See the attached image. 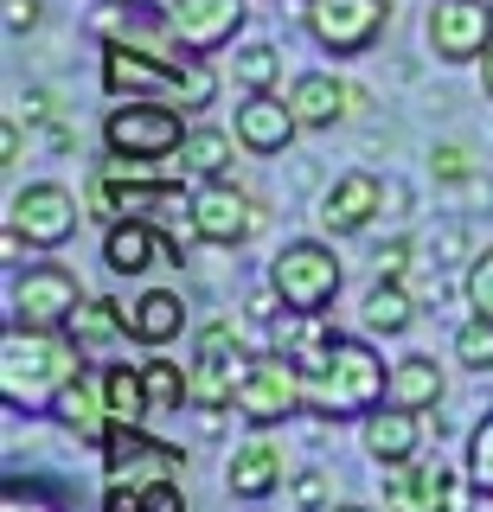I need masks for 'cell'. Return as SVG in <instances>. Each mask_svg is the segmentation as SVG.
<instances>
[{"mask_svg": "<svg viewBox=\"0 0 493 512\" xmlns=\"http://www.w3.org/2000/svg\"><path fill=\"white\" fill-rule=\"evenodd\" d=\"M378 404H391V372L385 359H378L365 340H353V333H333L327 359L308 372V410L327 416V423H365Z\"/></svg>", "mask_w": 493, "mask_h": 512, "instance_id": "6da1fadb", "label": "cell"}, {"mask_svg": "<svg viewBox=\"0 0 493 512\" xmlns=\"http://www.w3.org/2000/svg\"><path fill=\"white\" fill-rule=\"evenodd\" d=\"M84 372V346L71 333H33V327H7L0 340V397L13 410H39L58 404V391Z\"/></svg>", "mask_w": 493, "mask_h": 512, "instance_id": "7a4b0ae2", "label": "cell"}, {"mask_svg": "<svg viewBox=\"0 0 493 512\" xmlns=\"http://www.w3.org/2000/svg\"><path fill=\"white\" fill-rule=\"evenodd\" d=\"M180 116H186V109L161 103V96H129V103H116V109L103 116V141H109V154H135V160H180L186 135H193V128H186Z\"/></svg>", "mask_w": 493, "mask_h": 512, "instance_id": "3957f363", "label": "cell"}, {"mask_svg": "<svg viewBox=\"0 0 493 512\" xmlns=\"http://www.w3.org/2000/svg\"><path fill=\"white\" fill-rule=\"evenodd\" d=\"M340 282H346V269L321 237H301V244H282L269 256V288H276V301L289 314H321L340 295Z\"/></svg>", "mask_w": 493, "mask_h": 512, "instance_id": "277c9868", "label": "cell"}, {"mask_svg": "<svg viewBox=\"0 0 493 512\" xmlns=\"http://www.w3.org/2000/svg\"><path fill=\"white\" fill-rule=\"evenodd\" d=\"M7 308H13L7 327L65 333L71 314L84 308V288H77V276H71L65 263H26L20 276H13V288H7Z\"/></svg>", "mask_w": 493, "mask_h": 512, "instance_id": "5b68a950", "label": "cell"}, {"mask_svg": "<svg viewBox=\"0 0 493 512\" xmlns=\"http://www.w3.org/2000/svg\"><path fill=\"white\" fill-rule=\"evenodd\" d=\"M244 423H282V416H295V410H308V372L289 359V352H263V359H250V372L244 384H237V404H231Z\"/></svg>", "mask_w": 493, "mask_h": 512, "instance_id": "8992f818", "label": "cell"}, {"mask_svg": "<svg viewBox=\"0 0 493 512\" xmlns=\"http://www.w3.org/2000/svg\"><path fill=\"white\" fill-rule=\"evenodd\" d=\"M314 45L333 58H359L378 45V32L391 26V0H301Z\"/></svg>", "mask_w": 493, "mask_h": 512, "instance_id": "52a82bcc", "label": "cell"}, {"mask_svg": "<svg viewBox=\"0 0 493 512\" xmlns=\"http://www.w3.org/2000/svg\"><path fill=\"white\" fill-rule=\"evenodd\" d=\"M7 205H13L7 224H13V231H26V244H33V250H58V244H71L77 218H84L77 192H71V186H58V180H33V186H20Z\"/></svg>", "mask_w": 493, "mask_h": 512, "instance_id": "ba28073f", "label": "cell"}, {"mask_svg": "<svg viewBox=\"0 0 493 512\" xmlns=\"http://www.w3.org/2000/svg\"><path fill=\"white\" fill-rule=\"evenodd\" d=\"M186 224H193V237L199 244H212V250H237V244H250L257 237V199L250 192H237L225 180H212V186H199L193 192V212H186Z\"/></svg>", "mask_w": 493, "mask_h": 512, "instance_id": "9c48e42d", "label": "cell"}, {"mask_svg": "<svg viewBox=\"0 0 493 512\" xmlns=\"http://www.w3.org/2000/svg\"><path fill=\"white\" fill-rule=\"evenodd\" d=\"M161 20H167L173 39H180V52L212 58L218 45H231L237 32H244V20H250V0H173Z\"/></svg>", "mask_w": 493, "mask_h": 512, "instance_id": "30bf717a", "label": "cell"}, {"mask_svg": "<svg viewBox=\"0 0 493 512\" xmlns=\"http://www.w3.org/2000/svg\"><path fill=\"white\" fill-rule=\"evenodd\" d=\"M180 468H186V455L173 442H154L148 429H109V442H103L109 487H148V480H173Z\"/></svg>", "mask_w": 493, "mask_h": 512, "instance_id": "8fae6325", "label": "cell"}, {"mask_svg": "<svg viewBox=\"0 0 493 512\" xmlns=\"http://www.w3.org/2000/svg\"><path fill=\"white\" fill-rule=\"evenodd\" d=\"M493 45V7L487 0H436L429 7V52L442 64H474Z\"/></svg>", "mask_w": 493, "mask_h": 512, "instance_id": "7c38bea8", "label": "cell"}, {"mask_svg": "<svg viewBox=\"0 0 493 512\" xmlns=\"http://www.w3.org/2000/svg\"><path fill=\"white\" fill-rule=\"evenodd\" d=\"M180 58H186V52H180ZM180 58L148 52V45H135V39H109V45H103V90H109V96H161V103H167Z\"/></svg>", "mask_w": 493, "mask_h": 512, "instance_id": "4fadbf2b", "label": "cell"}, {"mask_svg": "<svg viewBox=\"0 0 493 512\" xmlns=\"http://www.w3.org/2000/svg\"><path fill=\"white\" fill-rule=\"evenodd\" d=\"M385 506L391 512H461L468 487L442 461H404V468H385Z\"/></svg>", "mask_w": 493, "mask_h": 512, "instance_id": "5bb4252c", "label": "cell"}, {"mask_svg": "<svg viewBox=\"0 0 493 512\" xmlns=\"http://www.w3.org/2000/svg\"><path fill=\"white\" fill-rule=\"evenodd\" d=\"M295 128L301 122H295L289 96H276V90H250L244 103H237V116H231V135H237L244 154H289Z\"/></svg>", "mask_w": 493, "mask_h": 512, "instance_id": "9a60e30c", "label": "cell"}, {"mask_svg": "<svg viewBox=\"0 0 493 512\" xmlns=\"http://www.w3.org/2000/svg\"><path fill=\"white\" fill-rule=\"evenodd\" d=\"M378 212H385V180H372V173H340V180L327 186V199H321V231L327 237H353Z\"/></svg>", "mask_w": 493, "mask_h": 512, "instance_id": "2e32d148", "label": "cell"}, {"mask_svg": "<svg viewBox=\"0 0 493 512\" xmlns=\"http://www.w3.org/2000/svg\"><path fill=\"white\" fill-rule=\"evenodd\" d=\"M52 410H58V423H65L77 442H109V429H116V423H109L103 372H90V365L65 384V391H58V404H52Z\"/></svg>", "mask_w": 493, "mask_h": 512, "instance_id": "e0dca14e", "label": "cell"}, {"mask_svg": "<svg viewBox=\"0 0 493 512\" xmlns=\"http://www.w3.org/2000/svg\"><path fill=\"white\" fill-rule=\"evenodd\" d=\"M359 436H365V455H372L378 468H404V461L417 455V442H423V416L404 410V404H385V410H372L359 423Z\"/></svg>", "mask_w": 493, "mask_h": 512, "instance_id": "ac0fdd59", "label": "cell"}, {"mask_svg": "<svg viewBox=\"0 0 493 512\" xmlns=\"http://www.w3.org/2000/svg\"><path fill=\"white\" fill-rule=\"evenodd\" d=\"M103 263L116 276H148L154 263H167V231H154L148 218H116L103 237Z\"/></svg>", "mask_w": 493, "mask_h": 512, "instance_id": "d6986e66", "label": "cell"}, {"mask_svg": "<svg viewBox=\"0 0 493 512\" xmlns=\"http://www.w3.org/2000/svg\"><path fill=\"white\" fill-rule=\"evenodd\" d=\"M122 333L141 346H167L186 333V301L173 295V288H141V295L122 308Z\"/></svg>", "mask_w": 493, "mask_h": 512, "instance_id": "ffe728a7", "label": "cell"}, {"mask_svg": "<svg viewBox=\"0 0 493 512\" xmlns=\"http://www.w3.org/2000/svg\"><path fill=\"white\" fill-rule=\"evenodd\" d=\"M353 103H359V90L340 84L333 71H308V77H295V84H289V109H295L301 128H333Z\"/></svg>", "mask_w": 493, "mask_h": 512, "instance_id": "44dd1931", "label": "cell"}, {"mask_svg": "<svg viewBox=\"0 0 493 512\" xmlns=\"http://www.w3.org/2000/svg\"><path fill=\"white\" fill-rule=\"evenodd\" d=\"M225 487L237 493V500H263V493L282 487V448L269 436H250L231 448V468H225Z\"/></svg>", "mask_w": 493, "mask_h": 512, "instance_id": "7402d4cb", "label": "cell"}, {"mask_svg": "<svg viewBox=\"0 0 493 512\" xmlns=\"http://www.w3.org/2000/svg\"><path fill=\"white\" fill-rule=\"evenodd\" d=\"M103 391H109V423L116 429H148L154 397H148V372L141 365H103Z\"/></svg>", "mask_w": 493, "mask_h": 512, "instance_id": "603a6c76", "label": "cell"}, {"mask_svg": "<svg viewBox=\"0 0 493 512\" xmlns=\"http://www.w3.org/2000/svg\"><path fill=\"white\" fill-rule=\"evenodd\" d=\"M442 365L429 359V352H410V359H397L391 365V404H404V410H417V416H429L442 404Z\"/></svg>", "mask_w": 493, "mask_h": 512, "instance_id": "cb8c5ba5", "label": "cell"}, {"mask_svg": "<svg viewBox=\"0 0 493 512\" xmlns=\"http://www.w3.org/2000/svg\"><path fill=\"white\" fill-rule=\"evenodd\" d=\"M359 320H365V333H385L391 340V333H404L410 320H417V301H410V288L397 276H378L359 301Z\"/></svg>", "mask_w": 493, "mask_h": 512, "instance_id": "d4e9b609", "label": "cell"}, {"mask_svg": "<svg viewBox=\"0 0 493 512\" xmlns=\"http://www.w3.org/2000/svg\"><path fill=\"white\" fill-rule=\"evenodd\" d=\"M250 359H237V352H225V359H193V404L199 410H225L237 404V384H244Z\"/></svg>", "mask_w": 493, "mask_h": 512, "instance_id": "484cf974", "label": "cell"}, {"mask_svg": "<svg viewBox=\"0 0 493 512\" xmlns=\"http://www.w3.org/2000/svg\"><path fill=\"white\" fill-rule=\"evenodd\" d=\"M231 141L237 135H225V128H193V135H186V148H180V167L193 173V180H225L231 173Z\"/></svg>", "mask_w": 493, "mask_h": 512, "instance_id": "4316f807", "label": "cell"}, {"mask_svg": "<svg viewBox=\"0 0 493 512\" xmlns=\"http://www.w3.org/2000/svg\"><path fill=\"white\" fill-rule=\"evenodd\" d=\"M141 372H148V397H154V416L193 404V372H186L180 359H141Z\"/></svg>", "mask_w": 493, "mask_h": 512, "instance_id": "83f0119b", "label": "cell"}, {"mask_svg": "<svg viewBox=\"0 0 493 512\" xmlns=\"http://www.w3.org/2000/svg\"><path fill=\"white\" fill-rule=\"evenodd\" d=\"M212 96H218V71H212L205 58H193V52H186V58H180V71H173V90H167V103H173V109H205Z\"/></svg>", "mask_w": 493, "mask_h": 512, "instance_id": "f1b7e54d", "label": "cell"}, {"mask_svg": "<svg viewBox=\"0 0 493 512\" xmlns=\"http://www.w3.org/2000/svg\"><path fill=\"white\" fill-rule=\"evenodd\" d=\"M71 340L77 346H103V340H116L122 333V301H84V308L71 314Z\"/></svg>", "mask_w": 493, "mask_h": 512, "instance_id": "f546056e", "label": "cell"}, {"mask_svg": "<svg viewBox=\"0 0 493 512\" xmlns=\"http://www.w3.org/2000/svg\"><path fill=\"white\" fill-rule=\"evenodd\" d=\"M455 359L468 365V372H493V320L487 314H474V320L455 327Z\"/></svg>", "mask_w": 493, "mask_h": 512, "instance_id": "4dcf8cb0", "label": "cell"}, {"mask_svg": "<svg viewBox=\"0 0 493 512\" xmlns=\"http://www.w3.org/2000/svg\"><path fill=\"white\" fill-rule=\"evenodd\" d=\"M468 487L493 500V410L468 429Z\"/></svg>", "mask_w": 493, "mask_h": 512, "instance_id": "1f68e13d", "label": "cell"}, {"mask_svg": "<svg viewBox=\"0 0 493 512\" xmlns=\"http://www.w3.org/2000/svg\"><path fill=\"white\" fill-rule=\"evenodd\" d=\"M231 71L244 77L250 90H269V84L282 77V52H276V45H263V39H257V45H244V52L231 58Z\"/></svg>", "mask_w": 493, "mask_h": 512, "instance_id": "d6a6232c", "label": "cell"}, {"mask_svg": "<svg viewBox=\"0 0 493 512\" xmlns=\"http://www.w3.org/2000/svg\"><path fill=\"white\" fill-rule=\"evenodd\" d=\"M58 506L65 500L39 480H7V493H0V512H58Z\"/></svg>", "mask_w": 493, "mask_h": 512, "instance_id": "836d02e7", "label": "cell"}, {"mask_svg": "<svg viewBox=\"0 0 493 512\" xmlns=\"http://www.w3.org/2000/svg\"><path fill=\"white\" fill-rule=\"evenodd\" d=\"M468 308L493 320V244L474 250V263H468Z\"/></svg>", "mask_w": 493, "mask_h": 512, "instance_id": "e575fe53", "label": "cell"}, {"mask_svg": "<svg viewBox=\"0 0 493 512\" xmlns=\"http://www.w3.org/2000/svg\"><path fill=\"white\" fill-rule=\"evenodd\" d=\"M429 167H436V180H442V186H468V180H474L468 148H436V154H429Z\"/></svg>", "mask_w": 493, "mask_h": 512, "instance_id": "d590c367", "label": "cell"}, {"mask_svg": "<svg viewBox=\"0 0 493 512\" xmlns=\"http://www.w3.org/2000/svg\"><path fill=\"white\" fill-rule=\"evenodd\" d=\"M141 512H186L180 480H148V487H141Z\"/></svg>", "mask_w": 493, "mask_h": 512, "instance_id": "8d00e7d4", "label": "cell"}, {"mask_svg": "<svg viewBox=\"0 0 493 512\" xmlns=\"http://www.w3.org/2000/svg\"><path fill=\"white\" fill-rule=\"evenodd\" d=\"M295 506H301V512H327V474H321V468L295 474Z\"/></svg>", "mask_w": 493, "mask_h": 512, "instance_id": "74e56055", "label": "cell"}, {"mask_svg": "<svg viewBox=\"0 0 493 512\" xmlns=\"http://www.w3.org/2000/svg\"><path fill=\"white\" fill-rule=\"evenodd\" d=\"M225 352H237V327H231V320H218V327L199 333V359H225Z\"/></svg>", "mask_w": 493, "mask_h": 512, "instance_id": "f35d334b", "label": "cell"}, {"mask_svg": "<svg viewBox=\"0 0 493 512\" xmlns=\"http://www.w3.org/2000/svg\"><path fill=\"white\" fill-rule=\"evenodd\" d=\"M404 269H410V237H391V244H378V276H397V282H404Z\"/></svg>", "mask_w": 493, "mask_h": 512, "instance_id": "ab89813d", "label": "cell"}, {"mask_svg": "<svg viewBox=\"0 0 493 512\" xmlns=\"http://www.w3.org/2000/svg\"><path fill=\"white\" fill-rule=\"evenodd\" d=\"M13 116H26V122H52V116H58V96H52V90H26Z\"/></svg>", "mask_w": 493, "mask_h": 512, "instance_id": "60d3db41", "label": "cell"}, {"mask_svg": "<svg viewBox=\"0 0 493 512\" xmlns=\"http://www.w3.org/2000/svg\"><path fill=\"white\" fill-rule=\"evenodd\" d=\"M455 256H468V224H442L436 231V263H455Z\"/></svg>", "mask_w": 493, "mask_h": 512, "instance_id": "b9f144b4", "label": "cell"}, {"mask_svg": "<svg viewBox=\"0 0 493 512\" xmlns=\"http://www.w3.org/2000/svg\"><path fill=\"white\" fill-rule=\"evenodd\" d=\"M39 26V0H7V32L20 39V32Z\"/></svg>", "mask_w": 493, "mask_h": 512, "instance_id": "7bdbcfd3", "label": "cell"}, {"mask_svg": "<svg viewBox=\"0 0 493 512\" xmlns=\"http://www.w3.org/2000/svg\"><path fill=\"white\" fill-rule=\"evenodd\" d=\"M26 250H33V244H26V231H13V224H7V231H0V263L20 269V263H26Z\"/></svg>", "mask_w": 493, "mask_h": 512, "instance_id": "ee69618b", "label": "cell"}, {"mask_svg": "<svg viewBox=\"0 0 493 512\" xmlns=\"http://www.w3.org/2000/svg\"><path fill=\"white\" fill-rule=\"evenodd\" d=\"M13 160H20V116L0 122V167H13Z\"/></svg>", "mask_w": 493, "mask_h": 512, "instance_id": "f6af8a7d", "label": "cell"}, {"mask_svg": "<svg viewBox=\"0 0 493 512\" xmlns=\"http://www.w3.org/2000/svg\"><path fill=\"white\" fill-rule=\"evenodd\" d=\"M103 512H141V487H109L103 493Z\"/></svg>", "mask_w": 493, "mask_h": 512, "instance_id": "bcb514c9", "label": "cell"}, {"mask_svg": "<svg viewBox=\"0 0 493 512\" xmlns=\"http://www.w3.org/2000/svg\"><path fill=\"white\" fill-rule=\"evenodd\" d=\"M122 7H129V13H167L173 0H122Z\"/></svg>", "mask_w": 493, "mask_h": 512, "instance_id": "7dc6e473", "label": "cell"}, {"mask_svg": "<svg viewBox=\"0 0 493 512\" xmlns=\"http://www.w3.org/2000/svg\"><path fill=\"white\" fill-rule=\"evenodd\" d=\"M481 90H487V103H493V45H487V58H481Z\"/></svg>", "mask_w": 493, "mask_h": 512, "instance_id": "c3c4849f", "label": "cell"}, {"mask_svg": "<svg viewBox=\"0 0 493 512\" xmlns=\"http://www.w3.org/2000/svg\"><path fill=\"white\" fill-rule=\"evenodd\" d=\"M327 512H372V506H327Z\"/></svg>", "mask_w": 493, "mask_h": 512, "instance_id": "681fc988", "label": "cell"}]
</instances>
